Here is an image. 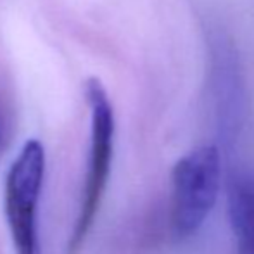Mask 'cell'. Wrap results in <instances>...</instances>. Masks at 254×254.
Returning a JSON list of instances; mask_svg holds the SVG:
<instances>
[{"label":"cell","instance_id":"cell-2","mask_svg":"<svg viewBox=\"0 0 254 254\" xmlns=\"http://www.w3.org/2000/svg\"><path fill=\"white\" fill-rule=\"evenodd\" d=\"M87 102L90 107V152L80 209L67 242V254L80 251L94 227L109 184L114 157V111L106 88L95 78L87 81Z\"/></svg>","mask_w":254,"mask_h":254},{"label":"cell","instance_id":"cell-1","mask_svg":"<svg viewBox=\"0 0 254 254\" xmlns=\"http://www.w3.org/2000/svg\"><path fill=\"white\" fill-rule=\"evenodd\" d=\"M223 161L216 145L206 144L185 152L171 170L170 230L177 241L197 234L218 201Z\"/></svg>","mask_w":254,"mask_h":254},{"label":"cell","instance_id":"cell-4","mask_svg":"<svg viewBox=\"0 0 254 254\" xmlns=\"http://www.w3.org/2000/svg\"><path fill=\"white\" fill-rule=\"evenodd\" d=\"M228 220L237 254H254V173L251 171L235 177L228 189Z\"/></svg>","mask_w":254,"mask_h":254},{"label":"cell","instance_id":"cell-5","mask_svg":"<svg viewBox=\"0 0 254 254\" xmlns=\"http://www.w3.org/2000/svg\"><path fill=\"white\" fill-rule=\"evenodd\" d=\"M10 120L7 116V113L3 111V107H0V156L5 152L7 145L10 142Z\"/></svg>","mask_w":254,"mask_h":254},{"label":"cell","instance_id":"cell-3","mask_svg":"<svg viewBox=\"0 0 254 254\" xmlns=\"http://www.w3.org/2000/svg\"><path fill=\"white\" fill-rule=\"evenodd\" d=\"M45 177V149L31 138L12 161L5 177L3 207L16 254H40L38 204Z\"/></svg>","mask_w":254,"mask_h":254}]
</instances>
